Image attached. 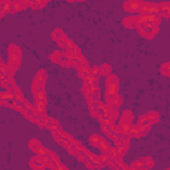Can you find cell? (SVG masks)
Returning a JSON list of instances; mask_svg holds the SVG:
<instances>
[{
  "label": "cell",
  "instance_id": "cell-1",
  "mask_svg": "<svg viewBox=\"0 0 170 170\" xmlns=\"http://www.w3.org/2000/svg\"><path fill=\"white\" fill-rule=\"evenodd\" d=\"M142 4L144 3H137V1H130V3H125V8L127 9V11H141L142 8Z\"/></svg>",
  "mask_w": 170,
  "mask_h": 170
}]
</instances>
